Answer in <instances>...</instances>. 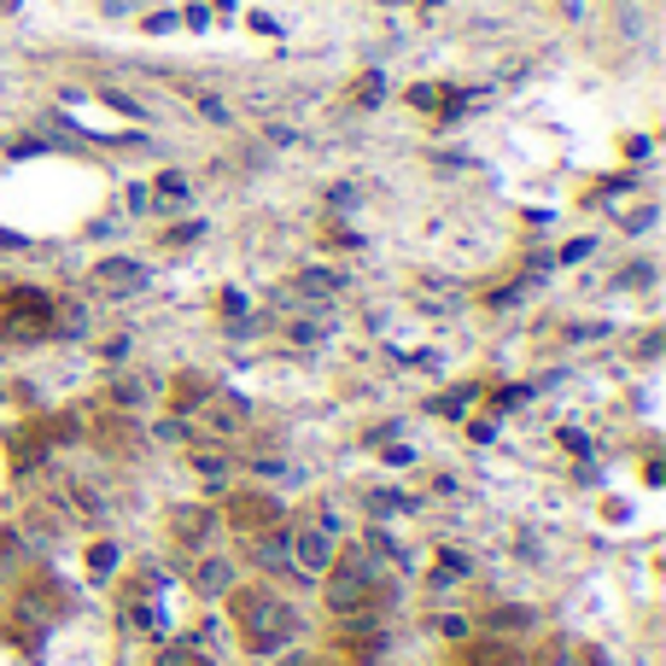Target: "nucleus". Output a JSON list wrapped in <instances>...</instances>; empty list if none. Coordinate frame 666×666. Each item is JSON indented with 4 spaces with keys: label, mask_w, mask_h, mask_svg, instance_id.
<instances>
[{
    "label": "nucleus",
    "mask_w": 666,
    "mask_h": 666,
    "mask_svg": "<svg viewBox=\"0 0 666 666\" xmlns=\"http://www.w3.org/2000/svg\"><path fill=\"white\" fill-rule=\"evenodd\" d=\"M182 538H205V533H211V515H205V509H199V515H194V509H182Z\"/></svg>",
    "instance_id": "nucleus-10"
},
{
    "label": "nucleus",
    "mask_w": 666,
    "mask_h": 666,
    "mask_svg": "<svg viewBox=\"0 0 666 666\" xmlns=\"http://www.w3.org/2000/svg\"><path fill=\"white\" fill-rule=\"evenodd\" d=\"M229 573H234V568H222V561H211V568H205V579H199V585H205V591H229Z\"/></svg>",
    "instance_id": "nucleus-11"
},
{
    "label": "nucleus",
    "mask_w": 666,
    "mask_h": 666,
    "mask_svg": "<svg viewBox=\"0 0 666 666\" xmlns=\"http://www.w3.org/2000/svg\"><path fill=\"white\" fill-rule=\"evenodd\" d=\"M159 194H170V199H182V194H187V182H182V176H159Z\"/></svg>",
    "instance_id": "nucleus-14"
},
{
    "label": "nucleus",
    "mask_w": 666,
    "mask_h": 666,
    "mask_svg": "<svg viewBox=\"0 0 666 666\" xmlns=\"http://www.w3.org/2000/svg\"><path fill=\"white\" fill-rule=\"evenodd\" d=\"M241 421H246L241 404H222V398H205V404H199V427H205L211 439H234V433H241Z\"/></svg>",
    "instance_id": "nucleus-6"
},
{
    "label": "nucleus",
    "mask_w": 666,
    "mask_h": 666,
    "mask_svg": "<svg viewBox=\"0 0 666 666\" xmlns=\"http://www.w3.org/2000/svg\"><path fill=\"white\" fill-rule=\"evenodd\" d=\"M94 293H106V299H135L147 287V264H135V258H106V264H94Z\"/></svg>",
    "instance_id": "nucleus-4"
},
{
    "label": "nucleus",
    "mask_w": 666,
    "mask_h": 666,
    "mask_svg": "<svg viewBox=\"0 0 666 666\" xmlns=\"http://www.w3.org/2000/svg\"><path fill=\"white\" fill-rule=\"evenodd\" d=\"M357 100H363V106H374V100H381V77H369L363 89H357Z\"/></svg>",
    "instance_id": "nucleus-15"
},
{
    "label": "nucleus",
    "mask_w": 666,
    "mask_h": 666,
    "mask_svg": "<svg viewBox=\"0 0 666 666\" xmlns=\"http://www.w3.org/2000/svg\"><path fill=\"white\" fill-rule=\"evenodd\" d=\"M159 666H211V661H205L194 643H170L164 655H159Z\"/></svg>",
    "instance_id": "nucleus-9"
},
{
    "label": "nucleus",
    "mask_w": 666,
    "mask_h": 666,
    "mask_svg": "<svg viewBox=\"0 0 666 666\" xmlns=\"http://www.w3.org/2000/svg\"><path fill=\"white\" fill-rule=\"evenodd\" d=\"M0 334H7L12 346H36V339H47L54 334V299L36 293V287H12L7 316H0Z\"/></svg>",
    "instance_id": "nucleus-2"
},
{
    "label": "nucleus",
    "mask_w": 666,
    "mask_h": 666,
    "mask_svg": "<svg viewBox=\"0 0 666 666\" xmlns=\"http://www.w3.org/2000/svg\"><path fill=\"white\" fill-rule=\"evenodd\" d=\"M229 521L241 526V533H264V526H281V503L276 498H241L229 509Z\"/></svg>",
    "instance_id": "nucleus-5"
},
{
    "label": "nucleus",
    "mask_w": 666,
    "mask_h": 666,
    "mask_svg": "<svg viewBox=\"0 0 666 666\" xmlns=\"http://www.w3.org/2000/svg\"><path fill=\"white\" fill-rule=\"evenodd\" d=\"M293 556H299L311 573H328V561H334V550H328V538H322V533H299V538H293Z\"/></svg>",
    "instance_id": "nucleus-8"
},
{
    "label": "nucleus",
    "mask_w": 666,
    "mask_h": 666,
    "mask_svg": "<svg viewBox=\"0 0 666 666\" xmlns=\"http://www.w3.org/2000/svg\"><path fill=\"white\" fill-rule=\"evenodd\" d=\"M533 614H521V608H503V614H491V626H503V631H515V626H526Z\"/></svg>",
    "instance_id": "nucleus-12"
},
{
    "label": "nucleus",
    "mask_w": 666,
    "mask_h": 666,
    "mask_svg": "<svg viewBox=\"0 0 666 666\" xmlns=\"http://www.w3.org/2000/svg\"><path fill=\"white\" fill-rule=\"evenodd\" d=\"M293 293L311 299V304H322V299L346 293V276H334V269H299V276H293Z\"/></svg>",
    "instance_id": "nucleus-7"
},
{
    "label": "nucleus",
    "mask_w": 666,
    "mask_h": 666,
    "mask_svg": "<svg viewBox=\"0 0 666 666\" xmlns=\"http://www.w3.org/2000/svg\"><path fill=\"white\" fill-rule=\"evenodd\" d=\"M89 561H94V573H106L112 561H117V550H112V544H94V556H89Z\"/></svg>",
    "instance_id": "nucleus-13"
},
{
    "label": "nucleus",
    "mask_w": 666,
    "mask_h": 666,
    "mask_svg": "<svg viewBox=\"0 0 666 666\" xmlns=\"http://www.w3.org/2000/svg\"><path fill=\"white\" fill-rule=\"evenodd\" d=\"M328 608L339 614V620H363V614L374 608V579L369 573H334Z\"/></svg>",
    "instance_id": "nucleus-3"
},
{
    "label": "nucleus",
    "mask_w": 666,
    "mask_h": 666,
    "mask_svg": "<svg viewBox=\"0 0 666 666\" xmlns=\"http://www.w3.org/2000/svg\"><path fill=\"white\" fill-rule=\"evenodd\" d=\"M234 620H241V643L252 649V655H269V649H281L287 638H293V608L264 585L234 591Z\"/></svg>",
    "instance_id": "nucleus-1"
}]
</instances>
